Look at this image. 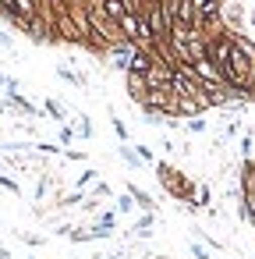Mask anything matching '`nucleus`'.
I'll return each mask as SVG.
<instances>
[{"label":"nucleus","instance_id":"nucleus-1","mask_svg":"<svg viewBox=\"0 0 255 259\" xmlns=\"http://www.w3.org/2000/svg\"><path fill=\"white\" fill-rule=\"evenodd\" d=\"M156 181H160L174 199H181V202H191V199H195V181H191V178H184L181 170H174V167H170V163H163V160L156 163Z\"/></svg>","mask_w":255,"mask_h":259},{"label":"nucleus","instance_id":"nucleus-2","mask_svg":"<svg viewBox=\"0 0 255 259\" xmlns=\"http://www.w3.org/2000/svg\"><path fill=\"white\" fill-rule=\"evenodd\" d=\"M142 110H152V114H177V93H174V85L149 89L145 100H142Z\"/></svg>","mask_w":255,"mask_h":259},{"label":"nucleus","instance_id":"nucleus-3","mask_svg":"<svg viewBox=\"0 0 255 259\" xmlns=\"http://www.w3.org/2000/svg\"><path fill=\"white\" fill-rule=\"evenodd\" d=\"M191 71H195V75H198V82H206V85H227V82H223V71H220L209 57L191 61Z\"/></svg>","mask_w":255,"mask_h":259},{"label":"nucleus","instance_id":"nucleus-4","mask_svg":"<svg viewBox=\"0 0 255 259\" xmlns=\"http://www.w3.org/2000/svg\"><path fill=\"white\" fill-rule=\"evenodd\" d=\"M124 82H128V100H135V103L142 107V100H145V93H149L145 75H138V71H124Z\"/></svg>","mask_w":255,"mask_h":259},{"label":"nucleus","instance_id":"nucleus-5","mask_svg":"<svg viewBox=\"0 0 255 259\" xmlns=\"http://www.w3.org/2000/svg\"><path fill=\"white\" fill-rule=\"evenodd\" d=\"M114 224H117L114 213H103V217L89 227V241H92V238H110V234H114Z\"/></svg>","mask_w":255,"mask_h":259},{"label":"nucleus","instance_id":"nucleus-6","mask_svg":"<svg viewBox=\"0 0 255 259\" xmlns=\"http://www.w3.org/2000/svg\"><path fill=\"white\" fill-rule=\"evenodd\" d=\"M206 107L195 100V96H177V117H184V114H191V117H198Z\"/></svg>","mask_w":255,"mask_h":259},{"label":"nucleus","instance_id":"nucleus-7","mask_svg":"<svg viewBox=\"0 0 255 259\" xmlns=\"http://www.w3.org/2000/svg\"><path fill=\"white\" fill-rule=\"evenodd\" d=\"M128 192H131V195H135V206H138V209H156V202H152V195H149V192H145V188H138V185H135V181H131V185H128Z\"/></svg>","mask_w":255,"mask_h":259},{"label":"nucleus","instance_id":"nucleus-8","mask_svg":"<svg viewBox=\"0 0 255 259\" xmlns=\"http://www.w3.org/2000/svg\"><path fill=\"white\" fill-rule=\"evenodd\" d=\"M8 103H11V107H18V110H22V114H29V117H36V114H39L25 96H18V89H15V93H8Z\"/></svg>","mask_w":255,"mask_h":259},{"label":"nucleus","instance_id":"nucleus-9","mask_svg":"<svg viewBox=\"0 0 255 259\" xmlns=\"http://www.w3.org/2000/svg\"><path fill=\"white\" fill-rule=\"evenodd\" d=\"M103 11H107V15H110L114 22H117L121 15H128V8H124V0H103Z\"/></svg>","mask_w":255,"mask_h":259},{"label":"nucleus","instance_id":"nucleus-10","mask_svg":"<svg viewBox=\"0 0 255 259\" xmlns=\"http://www.w3.org/2000/svg\"><path fill=\"white\" fill-rule=\"evenodd\" d=\"M57 75H61V78H64V82H68V85H75V89H78V85H85V82H89V78H85V75H75V71H71V68H57Z\"/></svg>","mask_w":255,"mask_h":259},{"label":"nucleus","instance_id":"nucleus-11","mask_svg":"<svg viewBox=\"0 0 255 259\" xmlns=\"http://www.w3.org/2000/svg\"><path fill=\"white\" fill-rule=\"evenodd\" d=\"M121 160H124L128 167H135V170H138V167L145 163V160H142V156H138V153H135L131 146H121Z\"/></svg>","mask_w":255,"mask_h":259},{"label":"nucleus","instance_id":"nucleus-12","mask_svg":"<svg viewBox=\"0 0 255 259\" xmlns=\"http://www.w3.org/2000/svg\"><path fill=\"white\" fill-rule=\"evenodd\" d=\"M209 202H213V192L206 185H195V202L191 206H209Z\"/></svg>","mask_w":255,"mask_h":259},{"label":"nucleus","instance_id":"nucleus-13","mask_svg":"<svg viewBox=\"0 0 255 259\" xmlns=\"http://www.w3.org/2000/svg\"><path fill=\"white\" fill-rule=\"evenodd\" d=\"M117 209H121V213H131V209H135V195H131V192L117 195Z\"/></svg>","mask_w":255,"mask_h":259},{"label":"nucleus","instance_id":"nucleus-14","mask_svg":"<svg viewBox=\"0 0 255 259\" xmlns=\"http://www.w3.org/2000/svg\"><path fill=\"white\" fill-rule=\"evenodd\" d=\"M46 114H50L54 121H64V107H61L57 100H46Z\"/></svg>","mask_w":255,"mask_h":259},{"label":"nucleus","instance_id":"nucleus-15","mask_svg":"<svg viewBox=\"0 0 255 259\" xmlns=\"http://www.w3.org/2000/svg\"><path fill=\"white\" fill-rule=\"evenodd\" d=\"M78 135H82V139H92V124H89L85 117H78Z\"/></svg>","mask_w":255,"mask_h":259},{"label":"nucleus","instance_id":"nucleus-16","mask_svg":"<svg viewBox=\"0 0 255 259\" xmlns=\"http://www.w3.org/2000/svg\"><path fill=\"white\" fill-rule=\"evenodd\" d=\"M188 248H191L195 259H209V248H202V245H195V241H188Z\"/></svg>","mask_w":255,"mask_h":259},{"label":"nucleus","instance_id":"nucleus-17","mask_svg":"<svg viewBox=\"0 0 255 259\" xmlns=\"http://www.w3.org/2000/svg\"><path fill=\"white\" fill-rule=\"evenodd\" d=\"M184 128H188V132H206V121H202V117H191Z\"/></svg>","mask_w":255,"mask_h":259},{"label":"nucleus","instance_id":"nucleus-18","mask_svg":"<svg viewBox=\"0 0 255 259\" xmlns=\"http://www.w3.org/2000/svg\"><path fill=\"white\" fill-rule=\"evenodd\" d=\"M114 132H117V139H121V142H128V128H124V121H117V117H114Z\"/></svg>","mask_w":255,"mask_h":259},{"label":"nucleus","instance_id":"nucleus-19","mask_svg":"<svg viewBox=\"0 0 255 259\" xmlns=\"http://www.w3.org/2000/svg\"><path fill=\"white\" fill-rule=\"evenodd\" d=\"M0 185H4V188H11V192H22V188H18V181H11L8 174H0Z\"/></svg>","mask_w":255,"mask_h":259},{"label":"nucleus","instance_id":"nucleus-20","mask_svg":"<svg viewBox=\"0 0 255 259\" xmlns=\"http://www.w3.org/2000/svg\"><path fill=\"white\" fill-rule=\"evenodd\" d=\"M61 142H75V132L71 128H61Z\"/></svg>","mask_w":255,"mask_h":259},{"label":"nucleus","instance_id":"nucleus-21","mask_svg":"<svg viewBox=\"0 0 255 259\" xmlns=\"http://www.w3.org/2000/svg\"><path fill=\"white\" fill-rule=\"evenodd\" d=\"M145 259H167V255H145Z\"/></svg>","mask_w":255,"mask_h":259},{"label":"nucleus","instance_id":"nucleus-22","mask_svg":"<svg viewBox=\"0 0 255 259\" xmlns=\"http://www.w3.org/2000/svg\"><path fill=\"white\" fill-rule=\"evenodd\" d=\"M248 18H251V25H255V8H251V15H248Z\"/></svg>","mask_w":255,"mask_h":259},{"label":"nucleus","instance_id":"nucleus-23","mask_svg":"<svg viewBox=\"0 0 255 259\" xmlns=\"http://www.w3.org/2000/svg\"><path fill=\"white\" fill-rule=\"evenodd\" d=\"M0 110H4V103H0Z\"/></svg>","mask_w":255,"mask_h":259},{"label":"nucleus","instance_id":"nucleus-24","mask_svg":"<svg viewBox=\"0 0 255 259\" xmlns=\"http://www.w3.org/2000/svg\"><path fill=\"white\" fill-rule=\"evenodd\" d=\"M145 4H149V0H145Z\"/></svg>","mask_w":255,"mask_h":259}]
</instances>
